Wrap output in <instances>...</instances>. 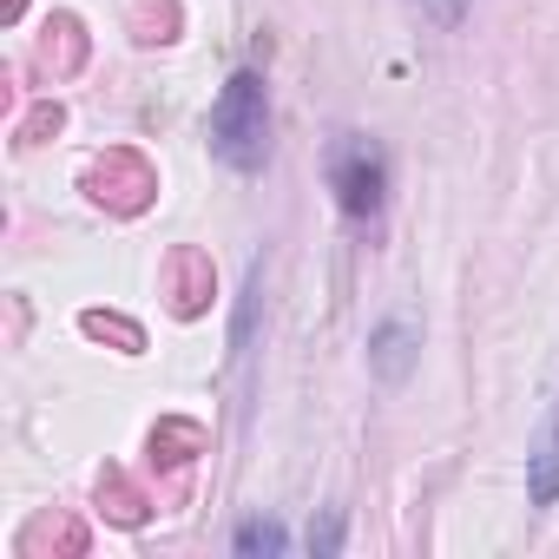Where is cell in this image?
<instances>
[{"label":"cell","instance_id":"cell-2","mask_svg":"<svg viewBox=\"0 0 559 559\" xmlns=\"http://www.w3.org/2000/svg\"><path fill=\"white\" fill-rule=\"evenodd\" d=\"M330 185H336L343 217L369 224V217L382 211V198H389V158H382V145L362 139V132H343V139L330 145Z\"/></svg>","mask_w":559,"mask_h":559},{"label":"cell","instance_id":"cell-3","mask_svg":"<svg viewBox=\"0 0 559 559\" xmlns=\"http://www.w3.org/2000/svg\"><path fill=\"white\" fill-rule=\"evenodd\" d=\"M415 349H421V330H415L408 317L376 323V336H369V369H376V382L402 389V382L415 376Z\"/></svg>","mask_w":559,"mask_h":559},{"label":"cell","instance_id":"cell-1","mask_svg":"<svg viewBox=\"0 0 559 559\" xmlns=\"http://www.w3.org/2000/svg\"><path fill=\"white\" fill-rule=\"evenodd\" d=\"M211 152H217V165H230L243 178L263 171V158H270V86H263V73L237 67L224 80V93L211 106Z\"/></svg>","mask_w":559,"mask_h":559},{"label":"cell","instance_id":"cell-5","mask_svg":"<svg viewBox=\"0 0 559 559\" xmlns=\"http://www.w3.org/2000/svg\"><path fill=\"white\" fill-rule=\"evenodd\" d=\"M230 546H237L243 559H257V552H263V559H276V552H284V546H290V533H284V526H276V520H243V526L230 533Z\"/></svg>","mask_w":559,"mask_h":559},{"label":"cell","instance_id":"cell-6","mask_svg":"<svg viewBox=\"0 0 559 559\" xmlns=\"http://www.w3.org/2000/svg\"><path fill=\"white\" fill-rule=\"evenodd\" d=\"M336 546H343V526H336V520L310 526V552H336Z\"/></svg>","mask_w":559,"mask_h":559},{"label":"cell","instance_id":"cell-4","mask_svg":"<svg viewBox=\"0 0 559 559\" xmlns=\"http://www.w3.org/2000/svg\"><path fill=\"white\" fill-rule=\"evenodd\" d=\"M526 500H533V507H552V500H559V402H552L546 428H539L533 448H526Z\"/></svg>","mask_w":559,"mask_h":559}]
</instances>
